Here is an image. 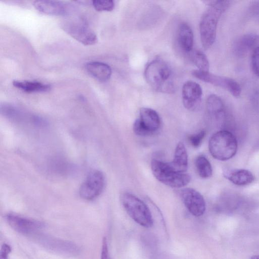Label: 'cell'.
I'll return each instance as SVG.
<instances>
[{"label": "cell", "instance_id": "6da1fadb", "mask_svg": "<svg viewBox=\"0 0 259 259\" xmlns=\"http://www.w3.org/2000/svg\"><path fill=\"white\" fill-rule=\"evenodd\" d=\"M209 8L203 15L199 24V31L202 45L208 49L214 43L218 22L223 13L229 7L230 1H206Z\"/></svg>", "mask_w": 259, "mask_h": 259}, {"label": "cell", "instance_id": "7a4b0ae2", "mask_svg": "<svg viewBox=\"0 0 259 259\" xmlns=\"http://www.w3.org/2000/svg\"><path fill=\"white\" fill-rule=\"evenodd\" d=\"M144 75L148 84L155 91L163 93L174 92L171 69L163 60L156 59L150 62L145 68Z\"/></svg>", "mask_w": 259, "mask_h": 259}, {"label": "cell", "instance_id": "3957f363", "mask_svg": "<svg viewBox=\"0 0 259 259\" xmlns=\"http://www.w3.org/2000/svg\"><path fill=\"white\" fill-rule=\"evenodd\" d=\"M237 141L234 135L225 130L217 132L210 138L208 149L212 156L225 161L235 156L237 151Z\"/></svg>", "mask_w": 259, "mask_h": 259}, {"label": "cell", "instance_id": "277c9868", "mask_svg": "<svg viewBox=\"0 0 259 259\" xmlns=\"http://www.w3.org/2000/svg\"><path fill=\"white\" fill-rule=\"evenodd\" d=\"M151 168L154 177L159 182L171 188H183L191 180L189 175L175 170L168 162L153 159Z\"/></svg>", "mask_w": 259, "mask_h": 259}, {"label": "cell", "instance_id": "5b68a950", "mask_svg": "<svg viewBox=\"0 0 259 259\" xmlns=\"http://www.w3.org/2000/svg\"><path fill=\"white\" fill-rule=\"evenodd\" d=\"M123 207L128 214L141 226L151 227L153 223L151 211L141 199L130 193H123L121 197Z\"/></svg>", "mask_w": 259, "mask_h": 259}, {"label": "cell", "instance_id": "8992f818", "mask_svg": "<svg viewBox=\"0 0 259 259\" xmlns=\"http://www.w3.org/2000/svg\"><path fill=\"white\" fill-rule=\"evenodd\" d=\"M61 26L67 33L84 45H93L97 42L96 34L89 27L83 19L75 18L65 20Z\"/></svg>", "mask_w": 259, "mask_h": 259}, {"label": "cell", "instance_id": "52a82bcc", "mask_svg": "<svg viewBox=\"0 0 259 259\" xmlns=\"http://www.w3.org/2000/svg\"><path fill=\"white\" fill-rule=\"evenodd\" d=\"M160 125L158 114L152 109L143 107L140 109L139 118L135 120L133 128L137 135L146 136L156 132Z\"/></svg>", "mask_w": 259, "mask_h": 259}, {"label": "cell", "instance_id": "ba28073f", "mask_svg": "<svg viewBox=\"0 0 259 259\" xmlns=\"http://www.w3.org/2000/svg\"><path fill=\"white\" fill-rule=\"evenodd\" d=\"M5 220L8 225L20 234L34 237L45 227V224L36 220L13 213H7Z\"/></svg>", "mask_w": 259, "mask_h": 259}, {"label": "cell", "instance_id": "9c48e42d", "mask_svg": "<svg viewBox=\"0 0 259 259\" xmlns=\"http://www.w3.org/2000/svg\"><path fill=\"white\" fill-rule=\"evenodd\" d=\"M105 183L103 174L98 170H92L79 188V193L80 197L87 200L95 199L102 193Z\"/></svg>", "mask_w": 259, "mask_h": 259}, {"label": "cell", "instance_id": "30bf717a", "mask_svg": "<svg viewBox=\"0 0 259 259\" xmlns=\"http://www.w3.org/2000/svg\"><path fill=\"white\" fill-rule=\"evenodd\" d=\"M43 247L48 250L67 255H76L79 252V248L74 243L69 241L39 234L34 237Z\"/></svg>", "mask_w": 259, "mask_h": 259}, {"label": "cell", "instance_id": "8fae6325", "mask_svg": "<svg viewBox=\"0 0 259 259\" xmlns=\"http://www.w3.org/2000/svg\"><path fill=\"white\" fill-rule=\"evenodd\" d=\"M192 74L200 80L227 90L234 97H237L241 94V89L240 85L235 80L231 78L215 75L208 71L205 72L199 70H194Z\"/></svg>", "mask_w": 259, "mask_h": 259}, {"label": "cell", "instance_id": "7c38bea8", "mask_svg": "<svg viewBox=\"0 0 259 259\" xmlns=\"http://www.w3.org/2000/svg\"><path fill=\"white\" fill-rule=\"evenodd\" d=\"M181 198L189 211L195 217L202 215L206 209L203 196L196 190L187 188L180 191Z\"/></svg>", "mask_w": 259, "mask_h": 259}, {"label": "cell", "instance_id": "4fadbf2b", "mask_svg": "<svg viewBox=\"0 0 259 259\" xmlns=\"http://www.w3.org/2000/svg\"><path fill=\"white\" fill-rule=\"evenodd\" d=\"M33 5L39 12L51 16L69 15L73 10L71 5L58 1H35Z\"/></svg>", "mask_w": 259, "mask_h": 259}, {"label": "cell", "instance_id": "5bb4252c", "mask_svg": "<svg viewBox=\"0 0 259 259\" xmlns=\"http://www.w3.org/2000/svg\"><path fill=\"white\" fill-rule=\"evenodd\" d=\"M202 91L197 83L187 81L183 85L182 100L184 106L188 110L194 111L198 108L201 101Z\"/></svg>", "mask_w": 259, "mask_h": 259}, {"label": "cell", "instance_id": "9a60e30c", "mask_svg": "<svg viewBox=\"0 0 259 259\" xmlns=\"http://www.w3.org/2000/svg\"><path fill=\"white\" fill-rule=\"evenodd\" d=\"M259 36L254 34H246L238 38L233 46L234 54L238 56H243L249 51L257 47Z\"/></svg>", "mask_w": 259, "mask_h": 259}, {"label": "cell", "instance_id": "2e32d148", "mask_svg": "<svg viewBox=\"0 0 259 259\" xmlns=\"http://www.w3.org/2000/svg\"><path fill=\"white\" fill-rule=\"evenodd\" d=\"M224 176L232 183L238 186H244L251 183L254 180L252 173L246 169H225Z\"/></svg>", "mask_w": 259, "mask_h": 259}, {"label": "cell", "instance_id": "e0dca14e", "mask_svg": "<svg viewBox=\"0 0 259 259\" xmlns=\"http://www.w3.org/2000/svg\"><path fill=\"white\" fill-rule=\"evenodd\" d=\"M87 71L100 81H106L112 74L111 67L107 64L99 61H91L85 65Z\"/></svg>", "mask_w": 259, "mask_h": 259}, {"label": "cell", "instance_id": "ac0fdd59", "mask_svg": "<svg viewBox=\"0 0 259 259\" xmlns=\"http://www.w3.org/2000/svg\"><path fill=\"white\" fill-rule=\"evenodd\" d=\"M188 154L183 143L180 142L177 145L172 160L168 162L170 167L179 172H185L188 168Z\"/></svg>", "mask_w": 259, "mask_h": 259}, {"label": "cell", "instance_id": "d6986e66", "mask_svg": "<svg viewBox=\"0 0 259 259\" xmlns=\"http://www.w3.org/2000/svg\"><path fill=\"white\" fill-rule=\"evenodd\" d=\"M193 40V33L191 27L185 23L181 24L178 30V41L181 49L186 52H191Z\"/></svg>", "mask_w": 259, "mask_h": 259}, {"label": "cell", "instance_id": "ffe728a7", "mask_svg": "<svg viewBox=\"0 0 259 259\" xmlns=\"http://www.w3.org/2000/svg\"><path fill=\"white\" fill-rule=\"evenodd\" d=\"M12 83L15 88L27 93L46 92L51 89L50 85L37 81L16 80Z\"/></svg>", "mask_w": 259, "mask_h": 259}, {"label": "cell", "instance_id": "44dd1931", "mask_svg": "<svg viewBox=\"0 0 259 259\" xmlns=\"http://www.w3.org/2000/svg\"><path fill=\"white\" fill-rule=\"evenodd\" d=\"M206 110L211 117L219 119L225 115V107L221 99L215 95H210L206 100Z\"/></svg>", "mask_w": 259, "mask_h": 259}, {"label": "cell", "instance_id": "7402d4cb", "mask_svg": "<svg viewBox=\"0 0 259 259\" xmlns=\"http://www.w3.org/2000/svg\"><path fill=\"white\" fill-rule=\"evenodd\" d=\"M195 165L199 176L202 178H208L212 175V169L210 163L204 156L200 155L195 160Z\"/></svg>", "mask_w": 259, "mask_h": 259}, {"label": "cell", "instance_id": "603a6c76", "mask_svg": "<svg viewBox=\"0 0 259 259\" xmlns=\"http://www.w3.org/2000/svg\"><path fill=\"white\" fill-rule=\"evenodd\" d=\"M190 57L193 62L199 69V70L205 72L208 71L209 62L206 56L203 52L194 50L191 52Z\"/></svg>", "mask_w": 259, "mask_h": 259}, {"label": "cell", "instance_id": "cb8c5ba5", "mask_svg": "<svg viewBox=\"0 0 259 259\" xmlns=\"http://www.w3.org/2000/svg\"><path fill=\"white\" fill-rule=\"evenodd\" d=\"M91 4L97 11H111L115 6L114 1L111 0L92 1Z\"/></svg>", "mask_w": 259, "mask_h": 259}, {"label": "cell", "instance_id": "d4e9b609", "mask_svg": "<svg viewBox=\"0 0 259 259\" xmlns=\"http://www.w3.org/2000/svg\"><path fill=\"white\" fill-rule=\"evenodd\" d=\"M251 64L253 72L259 77V45L253 50Z\"/></svg>", "mask_w": 259, "mask_h": 259}, {"label": "cell", "instance_id": "484cf974", "mask_svg": "<svg viewBox=\"0 0 259 259\" xmlns=\"http://www.w3.org/2000/svg\"><path fill=\"white\" fill-rule=\"evenodd\" d=\"M206 134L204 130H201L196 134L192 135L189 137V141L190 143L194 147H198Z\"/></svg>", "mask_w": 259, "mask_h": 259}, {"label": "cell", "instance_id": "4316f807", "mask_svg": "<svg viewBox=\"0 0 259 259\" xmlns=\"http://www.w3.org/2000/svg\"><path fill=\"white\" fill-rule=\"evenodd\" d=\"M100 259H111L109 250L107 239L105 237L103 239Z\"/></svg>", "mask_w": 259, "mask_h": 259}, {"label": "cell", "instance_id": "83f0119b", "mask_svg": "<svg viewBox=\"0 0 259 259\" xmlns=\"http://www.w3.org/2000/svg\"><path fill=\"white\" fill-rule=\"evenodd\" d=\"M11 251V246L7 243H4L0 250V259H8Z\"/></svg>", "mask_w": 259, "mask_h": 259}, {"label": "cell", "instance_id": "f1b7e54d", "mask_svg": "<svg viewBox=\"0 0 259 259\" xmlns=\"http://www.w3.org/2000/svg\"><path fill=\"white\" fill-rule=\"evenodd\" d=\"M251 259H259V255H253L251 257Z\"/></svg>", "mask_w": 259, "mask_h": 259}]
</instances>
